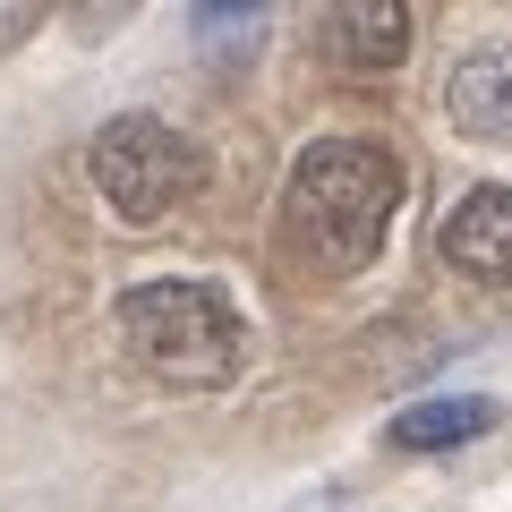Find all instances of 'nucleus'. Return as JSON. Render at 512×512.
Wrapping results in <instances>:
<instances>
[{
    "label": "nucleus",
    "mask_w": 512,
    "mask_h": 512,
    "mask_svg": "<svg viewBox=\"0 0 512 512\" xmlns=\"http://www.w3.org/2000/svg\"><path fill=\"white\" fill-rule=\"evenodd\" d=\"M410 52V9L402 0H350V9H333V60L359 77H384L402 69Z\"/></svg>",
    "instance_id": "obj_6"
},
{
    "label": "nucleus",
    "mask_w": 512,
    "mask_h": 512,
    "mask_svg": "<svg viewBox=\"0 0 512 512\" xmlns=\"http://www.w3.org/2000/svg\"><path fill=\"white\" fill-rule=\"evenodd\" d=\"M495 427V402L487 393H444V402H410L393 419V453H444V444H470Z\"/></svg>",
    "instance_id": "obj_7"
},
{
    "label": "nucleus",
    "mask_w": 512,
    "mask_h": 512,
    "mask_svg": "<svg viewBox=\"0 0 512 512\" xmlns=\"http://www.w3.org/2000/svg\"><path fill=\"white\" fill-rule=\"evenodd\" d=\"M86 171H94L103 205L128 222V231H154V222H171L205 188V146L188 137V128H171L163 111H120V120L94 128Z\"/></svg>",
    "instance_id": "obj_3"
},
{
    "label": "nucleus",
    "mask_w": 512,
    "mask_h": 512,
    "mask_svg": "<svg viewBox=\"0 0 512 512\" xmlns=\"http://www.w3.org/2000/svg\"><path fill=\"white\" fill-rule=\"evenodd\" d=\"M120 342L154 384H180V393H214V384H231L239 359H248L239 308L222 299V282H197V274L128 282L120 291Z\"/></svg>",
    "instance_id": "obj_2"
},
{
    "label": "nucleus",
    "mask_w": 512,
    "mask_h": 512,
    "mask_svg": "<svg viewBox=\"0 0 512 512\" xmlns=\"http://www.w3.org/2000/svg\"><path fill=\"white\" fill-rule=\"evenodd\" d=\"M402 214V163L384 137H316L282 180V222L291 248L316 274H359L376 265L384 231Z\"/></svg>",
    "instance_id": "obj_1"
},
{
    "label": "nucleus",
    "mask_w": 512,
    "mask_h": 512,
    "mask_svg": "<svg viewBox=\"0 0 512 512\" xmlns=\"http://www.w3.org/2000/svg\"><path fill=\"white\" fill-rule=\"evenodd\" d=\"M436 248L453 274L487 282V291H512V188H495V180L461 188L436 222Z\"/></svg>",
    "instance_id": "obj_4"
},
{
    "label": "nucleus",
    "mask_w": 512,
    "mask_h": 512,
    "mask_svg": "<svg viewBox=\"0 0 512 512\" xmlns=\"http://www.w3.org/2000/svg\"><path fill=\"white\" fill-rule=\"evenodd\" d=\"M444 103L470 137L487 146H512V43H478L453 77H444Z\"/></svg>",
    "instance_id": "obj_5"
}]
</instances>
